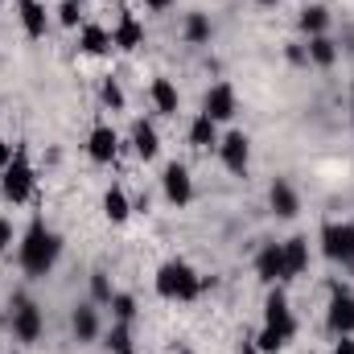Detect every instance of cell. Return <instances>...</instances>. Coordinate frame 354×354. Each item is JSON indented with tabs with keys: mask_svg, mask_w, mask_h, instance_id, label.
Listing matches in <instances>:
<instances>
[{
	"mask_svg": "<svg viewBox=\"0 0 354 354\" xmlns=\"http://www.w3.org/2000/svg\"><path fill=\"white\" fill-rule=\"evenodd\" d=\"M157 297L165 301H198L202 297V276L185 260H169L157 268Z\"/></svg>",
	"mask_w": 354,
	"mask_h": 354,
	"instance_id": "2",
	"label": "cell"
},
{
	"mask_svg": "<svg viewBox=\"0 0 354 354\" xmlns=\"http://www.w3.org/2000/svg\"><path fill=\"white\" fill-rule=\"evenodd\" d=\"M288 62L305 66V62H309V50H305V46H288Z\"/></svg>",
	"mask_w": 354,
	"mask_h": 354,
	"instance_id": "32",
	"label": "cell"
},
{
	"mask_svg": "<svg viewBox=\"0 0 354 354\" xmlns=\"http://www.w3.org/2000/svg\"><path fill=\"white\" fill-rule=\"evenodd\" d=\"M79 4H83V0H79Z\"/></svg>",
	"mask_w": 354,
	"mask_h": 354,
	"instance_id": "39",
	"label": "cell"
},
{
	"mask_svg": "<svg viewBox=\"0 0 354 354\" xmlns=\"http://www.w3.org/2000/svg\"><path fill=\"white\" fill-rule=\"evenodd\" d=\"M185 41H189V46L210 41V17H206V12H189V17H185Z\"/></svg>",
	"mask_w": 354,
	"mask_h": 354,
	"instance_id": "26",
	"label": "cell"
},
{
	"mask_svg": "<svg viewBox=\"0 0 354 354\" xmlns=\"http://www.w3.org/2000/svg\"><path fill=\"white\" fill-rule=\"evenodd\" d=\"M115 153H120V136H115V128H111V124H95L91 136H87V157L95 161V165H111Z\"/></svg>",
	"mask_w": 354,
	"mask_h": 354,
	"instance_id": "9",
	"label": "cell"
},
{
	"mask_svg": "<svg viewBox=\"0 0 354 354\" xmlns=\"http://www.w3.org/2000/svg\"><path fill=\"white\" fill-rule=\"evenodd\" d=\"M111 317L124 322V326H132V322H136V297H132V292H115V297H111Z\"/></svg>",
	"mask_w": 354,
	"mask_h": 354,
	"instance_id": "28",
	"label": "cell"
},
{
	"mask_svg": "<svg viewBox=\"0 0 354 354\" xmlns=\"http://www.w3.org/2000/svg\"><path fill=\"white\" fill-rule=\"evenodd\" d=\"M79 50L91 54V58L107 54V50H111V33H107L103 25H83V29H79Z\"/></svg>",
	"mask_w": 354,
	"mask_h": 354,
	"instance_id": "19",
	"label": "cell"
},
{
	"mask_svg": "<svg viewBox=\"0 0 354 354\" xmlns=\"http://www.w3.org/2000/svg\"><path fill=\"white\" fill-rule=\"evenodd\" d=\"M58 256H62V239H58V231H50L46 218L33 214V223L25 227L21 248H17V264H21V272H25L29 280H46V276L54 272V264H58Z\"/></svg>",
	"mask_w": 354,
	"mask_h": 354,
	"instance_id": "1",
	"label": "cell"
},
{
	"mask_svg": "<svg viewBox=\"0 0 354 354\" xmlns=\"http://www.w3.org/2000/svg\"><path fill=\"white\" fill-rule=\"evenodd\" d=\"M132 149H136V157H140V161H153V157L161 153L157 128H153L149 120H136V124H132Z\"/></svg>",
	"mask_w": 354,
	"mask_h": 354,
	"instance_id": "16",
	"label": "cell"
},
{
	"mask_svg": "<svg viewBox=\"0 0 354 354\" xmlns=\"http://www.w3.org/2000/svg\"><path fill=\"white\" fill-rule=\"evenodd\" d=\"M17 4H33V0H17Z\"/></svg>",
	"mask_w": 354,
	"mask_h": 354,
	"instance_id": "38",
	"label": "cell"
},
{
	"mask_svg": "<svg viewBox=\"0 0 354 354\" xmlns=\"http://www.w3.org/2000/svg\"><path fill=\"white\" fill-rule=\"evenodd\" d=\"M153 103H157V111L161 115H177V87L169 83V79H153Z\"/></svg>",
	"mask_w": 354,
	"mask_h": 354,
	"instance_id": "23",
	"label": "cell"
},
{
	"mask_svg": "<svg viewBox=\"0 0 354 354\" xmlns=\"http://www.w3.org/2000/svg\"><path fill=\"white\" fill-rule=\"evenodd\" d=\"M202 111H206L214 124L231 120V115H235V87H231V83H214V87L206 91V99H202Z\"/></svg>",
	"mask_w": 354,
	"mask_h": 354,
	"instance_id": "11",
	"label": "cell"
},
{
	"mask_svg": "<svg viewBox=\"0 0 354 354\" xmlns=\"http://www.w3.org/2000/svg\"><path fill=\"white\" fill-rule=\"evenodd\" d=\"M161 189H165V198L174 202V206H189V198H194V177L185 165H165V174H161Z\"/></svg>",
	"mask_w": 354,
	"mask_h": 354,
	"instance_id": "10",
	"label": "cell"
},
{
	"mask_svg": "<svg viewBox=\"0 0 354 354\" xmlns=\"http://www.w3.org/2000/svg\"><path fill=\"white\" fill-rule=\"evenodd\" d=\"M305 268H309V239L305 235L284 239V272H288V280H297Z\"/></svg>",
	"mask_w": 354,
	"mask_h": 354,
	"instance_id": "17",
	"label": "cell"
},
{
	"mask_svg": "<svg viewBox=\"0 0 354 354\" xmlns=\"http://www.w3.org/2000/svg\"><path fill=\"white\" fill-rule=\"evenodd\" d=\"M218 157H223V165L235 177H243L248 165H252V140H248L243 132H227V136L218 140Z\"/></svg>",
	"mask_w": 354,
	"mask_h": 354,
	"instance_id": "8",
	"label": "cell"
},
{
	"mask_svg": "<svg viewBox=\"0 0 354 354\" xmlns=\"http://www.w3.org/2000/svg\"><path fill=\"white\" fill-rule=\"evenodd\" d=\"M268 202H272V210H276L280 218H297V210H301V198H297L292 181H284V177H276V181H272Z\"/></svg>",
	"mask_w": 354,
	"mask_h": 354,
	"instance_id": "15",
	"label": "cell"
},
{
	"mask_svg": "<svg viewBox=\"0 0 354 354\" xmlns=\"http://www.w3.org/2000/svg\"><path fill=\"white\" fill-rule=\"evenodd\" d=\"M71 330H75L79 342H95V338H99V305H95V301H79V305H75Z\"/></svg>",
	"mask_w": 354,
	"mask_h": 354,
	"instance_id": "14",
	"label": "cell"
},
{
	"mask_svg": "<svg viewBox=\"0 0 354 354\" xmlns=\"http://www.w3.org/2000/svg\"><path fill=\"white\" fill-rule=\"evenodd\" d=\"M218 140H223V136H218V124H214L206 111H198L194 124H189V145H194V149H218Z\"/></svg>",
	"mask_w": 354,
	"mask_h": 354,
	"instance_id": "18",
	"label": "cell"
},
{
	"mask_svg": "<svg viewBox=\"0 0 354 354\" xmlns=\"http://www.w3.org/2000/svg\"><path fill=\"white\" fill-rule=\"evenodd\" d=\"M301 29H305L309 37L326 33V29H330V8H326V4H309V8H301Z\"/></svg>",
	"mask_w": 354,
	"mask_h": 354,
	"instance_id": "22",
	"label": "cell"
},
{
	"mask_svg": "<svg viewBox=\"0 0 354 354\" xmlns=\"http://www.w3.org/2000/svg\"><path fill=\"white\" fill-rule=\"evenodd\" d=\"M107 351L111 354H136V346H132V326L111 322V330H107Z\"/></svg>",
	"mask_w": 354,
	"mask_h": 354,
	"instance_id": "25",
	"label": "cell"
},
{
	"mask_svg": "<svg viewBox=\"0 0 354 354\" xmlns=\"http://www.w3.org/2000/svg\"><path fill=\"white\" fill-rule=\"evenodd\" d=\"M322 252H326V260L354 272V223H326L322 227Z\"/></svg>",
	"mask_w": 354,
	"mask_h": 354,
	"instance_id": "5",
	"label": "cell"
},
{
	"mask_svg": "<svg viewBox=\"0 0 354 354\" xmlns=\"http://www.w3.org/2000/svg\"><path fill=\"white\" fill-rule=\"evenodd\" d=\"M334 354H354V334H342L338 346H334Z\"/></svg>",
	"mask_w": 354,
	"mask_h": 354,
	"instance_id": "33",
	"label": "cell"
},
{
	"mask_svg": "<svg viewBox=\"0 0 354 354\" xmlns=\"http://www.w3.org/2000/svg\"><path fill=\"white\" fill-rule=\"evenodd\" d=\"M8 248H12V223H8V218H0V256H4Z\"/></svg>",
	"mask_w": 354,
	"mask_h": 354,
	"instance_id": "31",
	"label": "cell"
},
{
	"mask_svg": "<svg viewBox=\"0 0 354 354\" xmlns=\"http://www.w3.org/2000/svg\"><path fill=\"white\" fill-rule=\"evenodd\" d=\"M41 309H37V301L29 297V292H12V301H8V330H12V338L17 342H37L41 338Z\"/></svg>",
	"mask_w": 354,
	"mask_h": 354,
	"instance_id": "4",
	"label": "cell"
},
{
	"mask_svg": "<svg viewBox=\"0 0 354 354\" xmlns=\"http://www.w3.org/2000/svg\"><path fill=\"white\" fill-rule=\"evenodd\" d=\"M145 4H149V8H169L174 0H145Z\"/></svg>",
	"mask_w": 354,
	"mask_h": 354,
	"instance_id": "35",
	"label": "cell"
},
{
	"mask_svg": "<svg viewBox=\"0 0 354 354\" xmlns=\"http://www.w3.org/2000/svg\"><path fill=\"white\" fill-rule=\"evenodd\" d=\"M21 25H25L29 37H46V8H41V0L21 4Z\"/></svg>",
	"mask_w": 354,
	"mask_h": 354,
	"instance_id": "24",
	"label": "cell"
},
{
	"mask_svg": "<svg viewBox=\"0 0 354 354\" xmlns=\"http://www.w3.org/2000/svg\"><path fill=\"white\" fill-rule=\"evenodd\" d=\"M326 326L342 338V334H354V292L351 284L334 280L330 284V313H326Z\"/></svg>",
	"mask_w": 354,
	"mask_h": 354,
	"instance_id": "6",
	"label": "cell"
},
{
	"mask_svg": "<svg viewBox=\"0 0 354 354\" xmlns=\"http://www.w3.org/2000/svg\"><path fill=\"white\" fill-rule=\"evenodd\" d=\"M103 214H107L111 223H128V214H132V202H128L124 185H111V189L103 194Z\"/></svg>",
	"mask_w": 354,
	"mask_h": 354,
	"instance_id": "20",
	"label": "cell"
},
{
	"mask_svg": "<svg viewBox=\"0 0 354 354\" xmlns=\"http://www.w3.org/2000/svg\"><path fill=\"white\" fill-rule=\"evenodd\" d=\"M351 111H354V87H351Z\"/></svg>",
	"mask_w": 354,
	"mask_h": 354,
	"instance_id": "37",
	"label": "cell"
},
{
	"mask_svg": "<svg viewBox=\"0 0 354 354\" xmlns=\"http://www.w3.org/2000/svg\"><path fill=\"white\" fill-rule=\"evenodd\" d=\"M99 99H103L111 111H120V107H124V87H120L115 79H103V87H99Z\"/></svg>",
	"mask_w": 354,
	"mask_h": 354,
	"instance_id": "29",
	"label": "cell"
},
{
	"mask_svg": "<svg viewBox=\"0 0 354 354\" xmlns=\"http://www.w3.org/2000/svg\"><path fill=\"white\" fill-rule=\"evenodd\" d=\"M256 4H268V8H272V4H280V0H256Z\"/></svg>",
	"mask_w": 354,
	"mask_h": 354,
	"instance_id": "36",
	"label": "cell"
},
{
	"mask_svg": "<svg viewBox=\"0 0 354 354\" xmlns=\"http://www.w3.org/2000/svg\"><path fill=\"white\" fill-rule=\"evenodd\" d=\"M264 326L272 334H280L284 338V346L292 342V334H297V317H292V309H288V297H284V288H272L264 301Z\"/></svg>",
	"mask_w": 354,
	"mask_h": 354,
	"instance_id": "7",
	"label": "cell"
},
{
	"mask_svg": "<svg viewBox=\"0 0 354 354\" xmlns=\"http://www.w3.org/2000/svg\"><path fill=\"white\" fill-rule=\"evenodd\" d=\"M0 194L12 206H21V202L33 198V165H29V149L25 145H17L12 149V161L0 169Z\"/></svg>",
	"mask_w": 354,
	"mask_h": 354,
	"instance_id": "3",
	"label": "cell"
},
{
	"mask_svg": "<svg viewBox=\"0 0 354 354\" xmlns=\"http://www.w3.org/2000/svg\"><path fill=\"white\" fill-rule=\"evenodd\" d=\"M79 17H83V12H79V0H62V4H58V21H62L66 29H75Z\"/></svg>",
	"mask_w": 354,
	"mask_h": 354,
	"instance_id": "30",
	"label": "cell"
},
{
	"mask_svg": "<svg viewBox=\"0 0 354 354\" xmlns=\"http://www.w3.org/2000/svg\"><path fill=\"white\" fill-rule=\"evenodd\" d=\"M256 276L264 284H276V280H288L284 272V243H264L260 256H256Z\"/></svg>",
	"mask_w": 354,
	"mask_h": 354,
	"instance_id": "12",
	"label": "cell"
},
{
	"mask_svg": "<svg viewBox=\"0 0 354 354\" xmlns=\"http://www.w3.org/2000/svg\"><path fill=\"white\" fill-rule=\"evenodd\" d=\"M111 297H115V288H111L107 272L95 268V272H91V301H95V305H111Z\"/></svg>",
	"mask_w": 354,
	"mask_h": 354,
	"instance_id": "27",
	"label": "cell"
},
{
	"mask_svg": "<svg viewBox=\"0 0 354 354\" xmlns=\"http://www.w3.org/2000/svg\"><path fill=\"white\" fill-rule=\"evenodd\" d=\"M111 46L124 50V54L140 50V46H145V25H140L132 12H120V21H115V29H111Z\"/></svg>",
	"mask_w": 354,
	"mask_h": 354,
	"instance_id": "13",
	"label": "cell"
},
{
	"mask_svg": "<svg viewBox=\"0 0 354 354\" xmlns=\"http://www.w3.org/2000/svg\"><path fill=\"white\" fill-rule=\"evenodd\" d=\"M305 50H309V62H313V66H334V62H338V46L330 41V33L309 37V46H305Z\"/></svg>",
	"mask_w": 354,
	"mask_h": 354,
	"instance_id": "21",
	"label": "cell"
},
{
	"mask_svg": "<svg viewBox=\"0 0 354 354\" xmlns=\"http://www.w3.org/2000/svg\"><path fill=\"white\" fill-rule=\"evenodd\" d=\"M8 161H12V145H8V140H4V136H0V169H4V165H8Z\"/></svg>",
	"mask_w": 354,
	"mask_h": 354,
	"instance_id": "34",
	"label": "cell"
}]
</instances>
